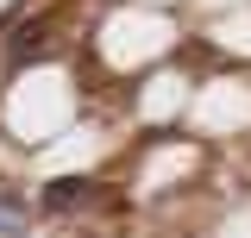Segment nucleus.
<instances>
[{"mask_svg": "<svg viewBox=\"0 0 251 238\" xmlns=\"http://www.w3.org/2000/svg\"><path fill=\"white\" fill-rule=\"evenodd\" d=\"M44 213H75V207H88L94 201V182L88 176H57V182H44Z\"/></svg>", "mask_w": 251, "mask_h": 238, "instance_id": "f257e3e1", "label": "nucleus"}, {"mask_svg": "<svg viewBox=\"0 0 251 238\" xmlns=\"http://www.w3.org/2000/svg\"><path fill=\"white\" fill-rule=\"evenodd\" d=\"M44 44H50V25H44V19H31V25H19V38L6 44V57H13V63H31Z\"/></svg>", "mask_w": 251, "mask_h": 238, "instance_id": "f03ea898", "label": "nucleus"}, {"mask_svg": "<svg viewBox=\"0 0 251 238\" xmlns=\"http://www.w3.org/2000/svg\"><path fill=\"white\" fill-rule=\"evenodd\" d=\"M0 238H25V201L0 188Z\"/></svg>", "mask_w": 251, "mask_h": 238, "instance_id": "7ed1b4c3", "label": "nucleus"}]
</instances>
